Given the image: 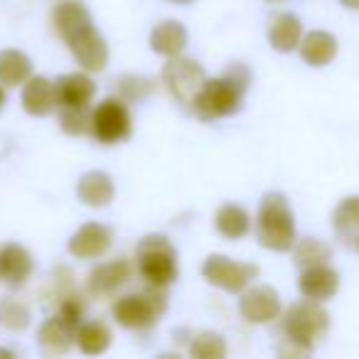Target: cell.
Here are the masks:
<instances>
[{
	"mask_svg": "<svg viewBox=\"0 0 359 359\" xmlns=\"http://www.w3.org/2000/svg\"><path fill=\"white\" fill-rule=\"evenodd\" d=\"M259 239L273 251H288L295 244V224L285 197L269 195L259 212Z\"/></svg>",
	"mask_w": 359,
	"mask_h": 359,
	"instance_id": "6da1fadb",
	"label": "cell"
},
{
	"mask_svg": "<svg viewBox=\"0 0 359 359\" xmlns=\"http://www.w3.org/2000/svg\"><path fill=\"white\" fill-rule=\"evenodd\" d=\"M327 325H330V318L323 310V305H320L318 300L308 298V300L295 303L293 308L288 310L283 327H285V334H288L290 342L308 349L310 344L327 330Z\"/></svg>",
	"mask_w": 359,
	"mask_h": 359,
	"instance_id": "7a4b0ae2",
	"label": "cell"
},
{
	"mask_svg": "<svg viewBox=\"0 0 359 359\" xmlns=\"http://www.w3.org/2000/svg\"><path fill=\"white\" fill-rule=\"evenodd\" d=\"M244 86H246L244 81H236L234 76H229V79L205 81L200 94L192 99V104H195L197 114H200L202 118L226 116V114H231V111H236Z\"/></svg>",
	"mask_w": 359,
	"mask_h": 359,
	"instance_id": "3957f363",
	"label": "cell"
},
{
	"mask_svg": "<svg viewBox=\"0 0 359 359\" xmlns=\"http://www.w3.org/2000/svg\"><path fill=\"white\" fill-rule=\"evenodd\" d=\"M140 273L153 285H165L175 278L177 266H175V251L163 236H150L140 244L138 251Z\"/></svg>",
	"mask_w": 359,
	"mask_h": 359,
	"instance_id": "277c9868",
	"label": "cell"
},
{
	"mask_svg": "<svg viewBox=\"0 0 359 359\" xmlns=\"http://www.w3.org/2000/svg\"><path fill=\"white\" fill-rule=\"evenodd\" d=\"M91 130L99 140L104 143H114V140H121L128 135L130 130V118L128 111L121 101L106 99L104 104L96 109L94 118H91Z\"/></svg>",
	"mask_w": 359,
	"mask_h": 359,
	"instance_id": "5b68a950",
	"label": "cell"
},
{
	"mask_svg": "<svg viewBox=\"0 0 359 359\" xmlns=\"http://www.w3.org/2000/svg\"><path fill=\"white\" fill-rule=\"evenodd\" d=\"M165 81L180 101H192L205 86V72L187 60H172L165 67Z\"/></svg>",
	"mask_w": 359,
	"mask_h": 359,
	"instance_id": "8992f818",
	"label": "cell"
},
{
	"mask_svg": "<svg viewBox=\"0 0 359 359\" xmlns=\"http://www.w3.org/2000/svg\"><path fill=\"white\" fill-rule=\"evenodd\" d=\"M256 273H259V269H256V266L234 264V261L224 259V256H212V259L207 261V266H205L207 278H210L212 283L226 288V290H241Z\"/></svg>",
	"mask_w": 359,
	"mask_h": 359,
	"instance_id": "52a82bcc",
	"label": "cell"
},
{
	"mask_svg": "<svg viewBox=\"0 0 359 359\" xmlns=\"http://www.w3.org/2000/svg\"><path fill=\"white\" fill-rule=\"evenodd\" d=\"M300 293L310 300H330L339 288V273L334 269H330L327 264L308 266L300 276Z\"/></svg>",
	"mask_w": 359,
	"mask_h": 359,
	"instance_id": "ba28073f",
	"label": "cell"
},
{
	"mask_svg": "<svg viewBox=\"0 0 359 359\" xmlns=\"http://www.w3.org/2000/svg\"><path fill=\"white\" fill-rule=\"evenodd\" d=\"M241 313L249 318L251 323H269V320L278 318L280 313V300L278 293L269 285H259V288L249 290L241 300Z\"/></svg>",
	"mask_w": 359,
	"mask_h": 359,
	"instance_id": "9c48e42d",
	"label": "cell"
},
{
	"mask_svg": "<svg viewBox=\"0 0 359 359\" xmlns=\"http://www.w3.org/2000/svg\"><path fill=\"white\" fill-rule=\"evenodd\" d=\"M155 295H128L114 308L116 318L126 325V327H145L158 318L160 310H155Z\"/></svg>",
	"mask_w": 359,
	"mask_h": 359,
	"instance_id": "30bf717a",
	"label": "cell"
},
{
	"mask_svg": "<svg viewBox=\"0 0 359 359\" xmlns=\"http://www.w3.org/2000/svg\"><path fill=\"white\" fill-rule=\"evenodd\" d=\"M300 55L310 67H325L337 55V40L323 30L308 32L300 42Z\"/></svg>",
	"mask_w": 359,
	"mask_h": 359,
	"instance_id": "8fae6325",
	"label": "cell"
},
{
	"mask_svg": "<svg viewBox=\"0 0 359 359\" xmlns=\"http://www.w3.org/2000/svg\"><path fill=\"white\" fill-rule=\"evenodd\" d=\"M57 89V104L67 106V109H79L86 106L94 94V84L91 79H86L84 74H69L65 79H60L55 84Z\"/></svg>",
	"mask_w": 359,
	"mask_h": 359,
	"instance_id": "7c38bea8",
	"label": "cell"
},
{
	"mask_svg": "<svg viewBox=\"0 0 359 359\" xmlns=\"http://www.w3.org/2000/svg\"><path fill=\"white\" fill-rule=\"evenodd\" d=\"M72 50L79 57V62L89 69H101L106 62V47L101 42V37L96 35L91 27H86L84 32H79L76 37H72Z\"/></svg>",
	"mask_w": 359,
	"mask_h": 359,
	"instance_id": "4fadbf2b",
	"label": "cell"
},
{
	"mask_svg": "<svg viewBox=\"0 0 359 359\" xmlns=\"http://www.w3.org/2000/svg\"><path fill=\"white\" fill-rule=\"evenodd\" d=\"M55 22L67 40H72V37H76L79 32H84L86 27H91L89 15H86L81 3H76V0H62L60 6H57Z\"/></svg>",
	"mask_w": 359,
	"mask_h": 359,
	"instance_id": "5bb4252c",
	"label": "cell"
},
{
	"mask_svg": "<svg viewBox=\"0 0 359 359\" xmlns=\"http://www.w3.org/2000/svg\"><path fill=\"white\" fill-rule=\"evenodd\" d=\"M300 35H303V25L295 15L285 13V15H278L271 25V45L280 52H290L300 45Z\"/></svg>",
	"mask_w": 359,
	"mask_h": 359,
	"instance_id": "9a60e30c",
	"label": "cell"
},
{
	"mask_svg": "<svg viewBox=\"0 0 359 359\" xmlns=\"http://www.w3.org/2000/svg\"><path fill=\"white\" fill-rule=\"evenodd\" d=\"M30 256L25 254L18 246H8V249L0 251V276L8 280V283H22V280L30 276Z\"/></svg>",
	"mask_w": 359,
	"mask_h": 359,
	"instance_id": "2e32d148",
	"label": "cell"
},
{
	"mask_svg": "<svg viewBox=\"0 0 359 359\" xmlns=\"http://www.w3.org/2000/svg\"><path fill=\"white\" fill-rule=\"evenodd\" d=\"M25 109L30 114H47L57 104V89L47 79H32L25 89Z\"/></svg>",
	"mask_w": 359,
	"mask_h": 359,
	"instance_id": "e0dca14e",
	"label": "cell"
},
{
	"mask_svg": "<svg viewBox=\"0 0 359 359\" xmlns=\"http://www.w3.org/2000/svg\"><path fill=\"white\" fill-rule=\"evenodd\" d=\"M109 241H111V236L104 226L91 224V226H84V229L72 239V251L79 256H99L101 251L109 246Z\"/></svg>",
	"mask_w": 359,
	"mask_h": 359,
	"instance_id": "ac0fdd59",
	"label": "cell"
},
{
	"mask_svg": "<svg viewBox=\"0 0 359 359\" xmlns=\"http://www.w3.org/2000/svg\"><path fill=\"white\" fill-rule=\"evenodd\" d=\"M128 264L126 261H116V264H109V266H101L91 273L89 278V285L94 293H109V290L118 288L121 283L128 280Z\"/></svg>",
	"mask_w": 359,
	"mask_h": 359,
	"instance_id": "d6986e66",
	"label": "cell"
},
{
	"mask_svg": "<svg viewBox=\"0 0 359 359\" xmlns=\"http://www.w3.org/2000/svg\"><path fill=\"white\" fill-rule=\"evenodd\" d=\"M185 45V30L177 22H163L158 30L153 32V47L163 55H175Z\"/></svg>",
	"mask_w": 359,
	"mask_h": 359,
	"instance_id": "ffe728a7",
	"label": "cell"
},
{
	"mask_svg": "<svg viewBox=\"0 0 359 359\" xmlns=\"http://www.w3.org/2000/svg\"><path fill=\"white\" fill-rule=\"evenodd\" d=\"M79 195L86 205H106L111 200V182L106 175H86L81 180Z\"/></svg>",
	"mask_w": 359,
	"mask_h": 359,
	"instance_id": "44dd1931",
	"label": "cell"
},
{
	"mask_svg": "<svg viewBox=\"0 0 359 359\" xmlns=\"http://www.w3.org/2000/svg\"><path fill=\"white\" fill-rule=\"evenodd\" d=\"M30 72V62L18 52H3L0 55V81L8 86L22 81Z\"/></svg>",
	"mask_w": 359,
	"mask_h": 359,
	"instance_id": "7402d4cb",
	"label": "cell"
},
{
	"mask_svg": "<svg viewBox=\"0 0 359 359\" xmlns=\"http://www.w3.org/2000/svg\"><path fill=\"white\" fill-rule=\"evenodd\" d=\"M217 226H219L222 234L226 236H244L246 231H249V215H246L241 207H224V210L219 212V217H217Z\"/></svg>",
	"mask_w": 359,
	"mask_h": 359,
	"instance_id": "603a6c76",
	"label": "cell"
},
{
	"mask_svg": "<svg viewBox=\"0 0 359 359\" xmlns=\"http://www.w3.org/2000/svg\"><path fill=\"white\" fill-rule=\"evenodd\" d=\"M334 229L339 234H357L359 231V197H347L334 210Z\"/></svg>",
	"mask_w": 359,
	"mask_h": 359,
	"instance_id": "cb8c5ba5",
	"label": "cell"
},
{
	"mask_svg": "<svg viewBox=\"0 0 359 359\" xmlns=\"http://www.w3.org/2000/svg\"><path fill=\"white\" fill-rule=\"evenodd\" d=\"M330 246L318 239H303L295 246V264L298 266H318L330 261Z\"/></svg>",
	"mask_w": 359,
	"mask_h": 359,
	"instance_id": "d4e9b609",
	"label": "cell"
},
{
	"mask_svg": "<svg viewBox=\"0 0 359 359\" xmlns=\"http://www.w3.org/2000/svg\"><path fill=\"white\" fill-rule=\"evenodd\" d=\"M109 339H111L109 330H106V325H101V323L86 325V327H81V332H79V344L84 352H101V349L109 344Z\"/></svg>",
	"mask_w": 359,
	"mask_h": 359,
	"instance_id": "484cf974",
	"label": "cell"
},
{
	"mask_svg": "<svg viewBox=\"0 0 359 359\" xmlns=\"http://www.w3.org/2000/svg\"><path fill=\"white\" fill-rule=\"evenodd\" d=\"M62 123H65V128L69 130V133H81V130H86L89 128V126H86V106L69 109L62 116Z\"/></svg>",
	"mask_w": 359,
	"mask_h": 359,
	"instance_id": "4316f807",
	"label": "cell"
},
{
	"mask_svg": "<svg viewBox=\"0 0 359 359\" xmlns=\"http://www.w3.org/2000/svg\"><path fill=\"white\" fill-rule=\"evenodd\" d=\"M13 305V313H8V308H0V318H3V323L11 325V327H25L27 323V310L22 308V305H15L11 300Z\"/></svg>",
	"mask_w": 359,
	"mask_h": 359,
	"instance_id": "83f0119b",
	"label": "cell"
},
{
	"mask_svg": "<svg viewBox=\"0 0 359 359\" xmlns=\"http://www.w3.org/2000/svg\"><path fill=\"white\" fill-rule=\"evenodd\" d=\"M344 8H349V11H359V0H339Z\"/></svg>",
	"mask_w": 359,
	"mask_h": 359,
	"instance_id": "f1b7e54d",
	"label": "cell"
},
{
	"mask_svg": "<svg viewBox=\"0 0 359 359\" xmlns=\"http://www.w3.org/2000/svg\"><path fill=\"white\" fill-rule=\"evenodd\" d=\"M0 106H3V91H0Z\"/></svg>",
	"mask_w": 359,
	"mask_h": 359,
	"instance_id": "f546056e",
	"label": "cell"
},
{
	"mask_svg": "<svg viewBox=\"0 0 359 359\" xmlns=\"http://www.w3.org/2000/svg\"><path fill=\"white\" fill-rule=\"evenodd\" d=\"M357 249H359V239H357Z\"/></svg>",
	"mask_w": 359,
	"mask_h": 359,
	"instance_id": "4dcf8cb0",
	"label": "cell"
}]
</instances>
